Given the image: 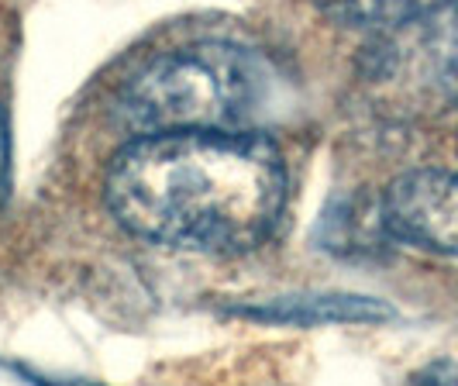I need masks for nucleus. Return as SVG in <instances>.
I'll use <instances>...</instances> for the list:
<instances>
[{
  "instance_id": "nucleus-1",
  "label": "nucleus",
  "mask_w": 458,
  "mask_h": 386,
  "mask_svg": "<svg viewBox=\"0 0 458 386\" xmlns=\"http://www.w3.org/2000/svg\"><path fill=\"white\" fill-rule=\"evenodd\" d=\"M117 225L152 245L234 255L262 245L286 207V162L259 132L135 135L107 169Z\"/></svg>"
},
{
  "instance_id": "nucleus-2",
  "label": "nucleus",
  "mask_w": 458,
  "mask_h": 386,
  "mask_svg": "<svg viewBox=\"0 0 458 386\" xmlns=\"http://www.w3.org/2000/svg\"><path fill=\"white\" fill-rule=\"evenodd\" d=\"M262 93L266 76L249 48L197 42L135 73L117 97V121L131 135L238 132L255 117Z\"/></svg>"
},
{
  "instance_id": "nucleus-3",
  "label": "nucleus",
  "mask_w": 458,
  "mask_h": 386,
  "mask_svg": "<svg viewBox=\"0 0 458 386\" xmlns=\"http://www.w3.org/2000/svg\"><path fill=\"white\" fill-rule=\"evenodd\" d=\"M383 227L413 249L458 255V173L411 169L383 193Z\"/></svg>"
},
{
  "instance_id": "nucleus-4",
  "label": "nucleus",
  "mask_w": 458,
  "mask_h": 386,
  "mask_svg": "<svg viewBox=\"0 0 458 386\" xmlns=\"http://www.w3.org/2000/svg\"><path fill=\"white\" fill-rule=\"evenodd\" d=\"M249 318L259 321H279V324H300V328H314V324H362V321H383L390 311L379 300L369 296H348V294H324V296H283L266 307H249L242 311Z\"/></svg>"
},
{
  "instance_id": "nucleus-5",
  "label": "nucleus",
  "mask_w": 458,
  "mask_h": 386,
  "mask_svg": "<svg viewBox=\"0 0 458 386\" xmlns=\"http://www.w3.org/2000/svg\"><path fill=\"white\" fill-rule=\"evenodd\" d=\"M314 4L335 21L393 28V24H407L445 11L452 0H314Z\"/></svg>"
},
{
  "instance_id": "nucleus-6",
  "label": "nucleus",
  "mask_w": 458,
  "mask_h": 386,
  "mask_svg": "<svg viewBox=\"0 0 458 386\" xmlns=\"http://www.w3.org/2000/svg\"><path fill=\"white\" fill-rule=\"evenodd\" d=\"M441 76L458 104V0L445 7V31H441Z\"/></svg>"
},
{
  "instance_id": "nucleus-7",
  "label": "nucleus",
  "mask_w": 458,
  "mask_h": 386,
  "mask_svg": "<svg viewBox=\"0 0 458 386\" xmlns=\"http://www.w3.org/2000/svg\"><path fill=\"white\" fill-rule=\"evenodd\" d=\"M7 190H11V142H7V124L0 114V204L7 201Z\"/></svg>"
}]
</instances>
